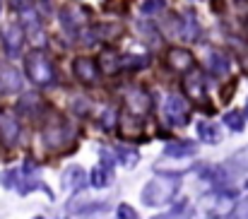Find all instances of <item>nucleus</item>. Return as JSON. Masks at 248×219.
I'll return each mask as SVG.
<instances>
[{"label": "nucleus", "instance_id": "obj_16", "mask_svg": "<svg viewBox=\"0 0 248 219\" xmlns=\"http://www.w3.org/2000/svg\"><path fill=\"white\" fill-rule=\"evenodd\" d=\"M89 183H92L94 188H106V186L111 183V169H108V166H96V169L92 171V176H89Z\"/></svg>", "mask_w": 248, "mask_h": 219}, {"label": "nucleus", "instance_id": "obj_32", "mask_svg": "<svg viewBox=\"0 0 248 219\" xmlns=\"http://www.w3.org/2000/svg\"><path fill=\"white\" fill-rule=\"evenodd\" d=\"M0 10H2V0H0Z\"/></svg>", "mask_w": 248, "mask_h": 219}, {"label": "nucleus", "instance_id": "obj_30", "mask_svg": "<svg viewBox=\"0 0 248 219\" xmlns=\"http://www.w3.org/2000/svg\"><path fill=\"white\" fill-rule=\"evenodd\" d=\"M222 7H224L222 0H212V10H222Z\"/></svg>", "mask_w": 248, "mask_h": 219}, {"label": "nucleus", "instance_id": "obj_17", "mask_svg": "<svg viewBox=\"0 0 248 219\" xmlns=\"http://www.w3.org/2000/svg\"><path fill=\"white\" fill-rule=\"evenodd\" d=\"M147 63H150L147 56H130V53L121 56V70H140V68H145Z\"/></svg>", "mask_w": 248, "mask_h": 219}, {"label": "nucleus", "instance_id": "obj_18", "mask_svg": "<svg viewBox=\"0 0 248 219\" xmlns=\"http://www.w3.org/2000/svg\"><path fill=\"white\" fill-rule=\"evenodd\" d=\"M116 156H118V161H121L125 169H133V166L140 161L138 149H128V147H118V149H116Z\"/></svg>", "mask_w": 248, "mask_h": 219}, {"label": "nucleus", "instance_id": "obj_33", "mask_svg": "<svg viewBox=\"0 0 248 219\" xmlns=\"http://www.w3.org/2000/svg\"><path fill=\"white\" fill-rule=\"evenodd\" d=\"M36 219H44V217H36Z\"/></svg>", "mask_w": 248, "mask_h": 219}, {"label": "nucleus", "instance_id": "obj_10", "mask_svg": "<svg viewBox=\"0 0 248 219\" xmlns=\"http://www.w3.org/2000/svg\"><path fill=\"white\" fill-rule=\"evenodd\" d=\"M17 135H19L17 121L10 113H0V138H2V142L5 145H12L17 140Z\"/></svg>", "mask_w": 248, "mask_h": 219}, {"label": "nucleus", "instance_id": "obj_12", "mask_svg": "<svg viewBox=\"0 0 248 219\" xmlns=\"http://www.w3.org/2000/svg\"><path fill=\"white\" fill-rule=\"evenodd\" d=\"M99 70L106 75H116L121 70V56L113 53V51H104L99 56Z\"/></svg>", "mask_w": 248, "mask_h": 219}, {"label": "nucleus", "instance_id": "obj_7", "mask_svg": "<svg viewBox=\"0 0 248 219\" xmlns=\"http://www.w3.org/2000/svg\"><path fill=\"white\" fill-rule=\"evenodd\" d=\"M125 106L135 113V116H142L152 109V96L142 89H130L125 92Z\"/></svg>", "mask_w": 248, "mask_h": 219}, {"label": "nucleus", "instance_id": "obj_15", "mask_svg": "<svg viewBox=\"0 0 248 219\" xmlns=\"http://www.w3.org/2000/svg\"><path fill=\"white\" fill-rule=\"evenodd\" d=\"M210 70L215 75L229 73V58H227L222 51H212V53H210Z\"/></svg>", "mask_w": 248, "mask_h": 219}, {"label": "nucleus", "instance_id": "obj_23", "mask_svg": "<svg viewBox=\"0 0 248 219\" xmlns=\"http://www.w3.org/2000/svg\"><path fill=\"white\" fill-rule=\"evenodd\" d=\"M101 125H104L106 130H113V128L118 125V111H116V109H106L104 116H101Z\"/></svg>", "mask_w": 248, "mask_h": 219}, {"label": "nucleus", "instance_id": "obj_8", "mask_svg": "<svg viewBox=\"0 0 248 219\" xmlns=\"http://www.w3.org/2000/svg\"><path fill=\"white\" fill-rule=\"evenodd\" d=\"M183 92H188L190 99L195 101H205V77L198 70H188L183 77Z\"/></svg>", "mask_w": 248, "mask_h": 219}, {"label": "nucleus", "instance_id": "obj_19", "mask_svg": "<svg viewBox=\"0 0 248 219\" xmlns=\"http://www.w3.org/2000/svg\"><path fill=\"white\" fill-rule=\"evenodd\" d=\"M195 152L193 142H171L166 145V156H190Z\"/></svg>", "mask_w": 248, "mask_h": 219}, {"label": "nucleus", "instance_id": "obj_29", "mask_svg": "<svg viewBox=\"0 0 248 219\" xmlns=\"http://www.w3.org/2000/svg\"><path fill=\"white\" fill-rule=\"evenodd\" d=\"M73 109H78L75 113H80V116H87V101H84V99H73Z\"/></svg>", "mask_w": 248, "mask_h": 219}, {"label": "nucleus", "instance_id": "obj_5", "mask_svg": "<svg viewBox=\"0 0 248 219\" xmlns=\"http://www.w3.org/2000/svg\"><path fill=\"white\" fill-rule=\"evenodd\" d=\"M73 70H75V77L82 82V84H94L96 79H99V65H96V61H92V58H75V63H73Z\"/></svg>", "mask_w": 248, "mask_h": 219}, {"label": "nucleus", "instance_id": "obj_25", "mask_svg": "<svg viewBox=\"0 0 248 219\" xmlns=\"http://www.w3.org/2000/svg\"><path fill=\"white\" fill-rule=\"evenodd\" d=\"M99 156H101L104 166H108V169H111V166H113V164L118 161V156H116V154H113V152H111L108 147H99Z\"/></svg>", "mask_w": 248, "mask_h": 219}, {"label": "nucleus", "instance_id": "obj_13", "mask_svg": "<svg viewBox=\"0 0 248 219\" xmlns=\"http://www.w3.org/2000/svg\"><path fill=\"white\" fill-rule=\"evenodd\" d=\"M63 186L68 190H80L84 186V171L80 166H70L65 173H63Z\"/></svg>", "mask_w": 248, "mask_h": 219}, {"label": "nucleus", "instance_id": "obj_9", "mask_svg": "<svg viewBox=\"0 0 248 219\" xmlns=\"http://www.w3.org/2000/svg\"><path fill=\"white\" fill-rule=\"evenodd\" d=\"M70 138V128L68 125H51V128H46L44 130V140H46V145L48 147H61V145H65V140Z\"/></svg>", "mask_w": 248, "mask_h": 219}, {"label": "nucleus", "instance_id": "obj_2", "mask_svg": "<svg viewBox=\"0 0 248 219\" xmlns=\"http://www.w3.org/2000/svg\"><path fill=\"white\" fill-rule=\"evenodd\" d=\"M24 73H27V77L34 84H41V87L56 82V70H53L51 61L46 58V53H41V51L27 53V58H24Z\"/></svg>", "mask_w": 248, "mask_h": 219}, {"label": "nucleus", "instance_id": "obj_11", "mask_svg": "<svg viewBox=\"0 0 248 219\" xmlns=\"http://www.w3.org/2000/svg\"><path fill=\"white\" fill-rule=\"evenodd\" d=\"M22 87V77L15 68H2L0 70V89L2 94H12V92H19Z\"/></svg>", "mask_w": 248, "mask_h": 219}, {"label": "nucleus", "instance_id": "obj_31", "mask_svg": "<svg viewBox=\"0 0 248 219\" xmlns=\"http://www.w3.org/2000/svg\"><path fill=\"white\" fill-rule=\"evenodd\" d=\"M246 116H248V104H246Z\"/></svg>", "mask_w": 248, "mask_h": 219}, {"label": "nucleus", "instance_id": "obj_3", "mask_svg": "<svg viewBox=\"0 0 248 219\" xmlns=\"http://www.w3.org/2000/svg\"><path fill=\"white\" fill-rule=\"evenodd\" d=\"M24 27L19 24H7L2 31H0V41H2V48L10 58H17L22 53V46H24Z\"/></svg>", "mask_w": 248, "mask_h": 219}, {"label": "nucleus", "instance_id": "obj_28", "mask_svg": "<svg viewBox=\"0 0 248 219\" xmlns=\"http://www.w3.org/2000/svg\"><path fill=\"white\" fill-rule=\"evenodd\" d=\"M232 219H248V200L241 205V207H236V210H234Z\"/></svg>", "mask_w": 248, "mask_h": 219}, {"label": "nucleus", "instance_id": "obj_6", "mask_svg": "<svg viewBox=\"0 0 248 219\" xmlns=\"http://www.w3.org/2000/svg\"><path fill=\"white\" fill-rule=\"evenodd\" d=\"M166 61H169V68L176 70V73H188V70L195 68V58L186 48H171L169 56H166Z\"/></svg>", "mask_w": 248, "mask_h": 219}, {"label": "nucleus", "instance_id": "obj_24", "mask_svg": "<svg viewBox=\"0 0 248 219\" xmlns=\"http://www.w3.org/2000/svg\"><path fill=\"white\" fill-rule=\"evenodd\" d=\"M116 217L118 219H140L138 217V212L128 205V203H123V205H118V210H116Z\"/></svg>", "mask_w": 248, "mask_h": 219}, {"label": "nucleus", "instance_id": "obj_26", "mask_svg": "<svg viewBox=\"0 0 248 219\" xmlns=\"http://www.w3.org/2000/svg\"><path fill=\"white\" fill-rule=\"evenodd\" d=\"M10 5H12V7L17 10V12H19V10L24 12V10H31V5H34V0H10Z\"/></svg>", "mask_w": 248, "mask_h": 219}, {"label": "nucleus", "instance_id": "obj_27", "mask_svg": "<svg viewBox=\"0 0 248 219\" xmlns=\"http://www.w3.org/2000/svg\"><path fill=\"white\" fill-rule=\"evenodd\" d=\"M234 7H236V12H239V17H248V0H234Z\"/></svg>", "mask_w": 248, "mask_h": 219}, {"label": "nucleus", "instance_id": "obj_1", "mask_svg": "<svg viewBox=\"0 0 248 219\" xmlns=\"http://www.w3.org/2000/svg\"><path fill=\"white\" fill-rule=\"evenodd\" d=\"M176 190H178V178L162 173L142 188V203L150 205V207H162L176 195Z\"/></svg>", "mask_w": 248, "mask_h": 219}, {"label": "nucleus", "instance_id": "obj_21", "mask_svg": "<svg viewBox=\"0 0 248 219\" xmlns=\"http://www.w3.org/2000/svg\"><path fill=\"white\" fill-rule=\"evenodd\" d=\"M224 123H227L232 130L239 133V130H244V123H246V121H244V113H241V111H229V113H224Z\"/></svg>", "mask_w": 248, "mask_h": 219}, {"label": "nucleus", "instance_id": "obj_4", "mask_svg": "<svg viewBox=\"0 0 248 219\" xmlns=\"http://www.w3.org/2000/svg\"><path fill=\"white\" fill-rule=\"evenodd\" d=\"M164 111L171 125H186L188 123V106H186V99L181 94H169L166 96Z\"/></svg>", "mask_w": 248, "mask_h": 219}, {"label": "nucleus", "instance_id": "obj_22", "mask_svg": "<svg viewBox=\"0 0 248 219\" xmlns=\"http://www.w3.org/2000/svg\"><path fill=\"white\" fill-rule=\"evenodd\" d=\"M166 7V0H145L142 2V15L152 17V15H159Z\"/></svg>", "mask_w": 248, "mask_h": 219}, {"label": "nucleus", "instance_id": "obj_14", "mask_svg": "<svg viewBox=\"0 0 248 219\" xmlns=\"http://www.w3.org/2000/svg\"><path fill=\"white\" fill-rule=\"evenodd\" d=\"M198 138L202 140V142H207V145H215V142H219L222 140V135H219V128L217 125H212V123H198Z\"/></svg>", "mask_w": 248, "mask_h": 219}, {"label": "nucleus", "instance_id": "obj_20", "mask_svg": "<svg viewBox=\"0 0 248 219\" xmlns=\"http://www.w3.org/2000/svg\"><path fill=\"white\" fill-rule=\"evenodd\" d=\"M183 39H188V41H193V39H198V19H195V15L193 12H186L183 15Z\"/></svg>", "mask_w": 248, "mask_h": 219}]
</instances>
